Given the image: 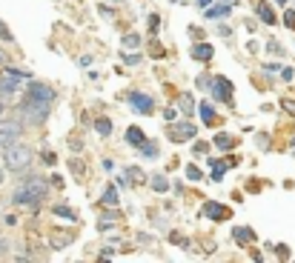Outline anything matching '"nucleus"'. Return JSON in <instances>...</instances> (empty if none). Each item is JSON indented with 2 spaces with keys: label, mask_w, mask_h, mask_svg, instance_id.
Listing matches in <instances>:
<instances>
[{
  "label": "nucleus",
  "mask_w": 295,
  "mask_h": 263,
  "mask_svg": "<svg viewBox=\"0 0 295 263\" xmlns=\"http://www.w3.org/2000/svg\"><path fill=\"white\" fill-rule=\"evenodd\" d=\"M158 26H161V17L152 15V17H149V29H152V32H158Z\"/></svg>",
  "instance_id": "c85d7f7f"
},
{
  "label": "nucleus",
  "mask_w": 295,
  "mask_h": 263,
  "mask_svg": "<svg viewBox=\"0 0 295 263\" xmlns=\"http://www.w3.org/2000/svg\"><path fill=\"white\" fill-rule=\"evenodd\" d=\"M189 54H192L195 60H201V63H206V60H212V46H209V43H198V46L189 49Z\"/></svg>",
  "instance_id": "f8f14e48"
},
{
  "label": "nucleus",
  "mask_w": 295,
  "mask_h": 263,
  "mask_svg": "<svg viewBox=\"0 0 295 263\" xmlns=\"http://www.w3.org/2000/svg\"><path fill=\"white\" fill-rule=\"evenodd\" d=\"M52 212L58 214V217H66V220H72V223L78 220V214H75V209H69V206H63V203H60V206H52Z\"/></svg>",
  "instance_id": "412c9836"
},
{
  "label": "nucleus",
  "mask_w": 295,
  "mask_h": 263,
  "mask_svg": "<svg viewBox=\"0 0 295 263\" xmlns=\"http://www.w3.org/2000/svg\"><path fill=\"white\" fill-rule=\"evenodd\" d=\"M3 163L9 172H20V169H26V166L32 163V149L23 146V143H9L6 152H3Z\"/></svg>",
  "instance_id": "f03ea898"
},
{
  "label": "nucleus",
  "mask_w": 295,
  "mask_h": 263,
  "mask_svg": "<svg viewBox=\"0 0 295 263\" xmlns=\"http://www.w3.org/2000/svg\"><path fill=\"white\" fill-rule=\"evenodd\" d=\"M255 12H258V17H261L264 23H269V26H272V23H275V12H272V9H269V6H266V3H258V6H255Z\"/></svg>",
  "instance_id": "a211bd4d"
},
{
  "label": "nucleus",
  "mask_w": 295,
  "mask_h": 263,
  "mask_svg": "<svg viewBox=\"0 0 295 263\" xmlns=\"http://www.w3.org/2000/svg\"><path fill=\"white\" fill-rule=\"evenodd\" d=\"M186 178L189 181H201V169L198 166H186Z\"/></svg>",
  "instance_id": "bb28decb"
},
{
  "label": "nucleus",
  "mask_w": 295,
  "mask_h": 263,
  "mask_svg": "<svg viewBox=\"0 0 295 263\" xmlns=\"http://www.w3.org/2000/svg\"><path fill=\"white\" fill-rule=\"evenodd\" d=\"M175 115H178V112H175V109H166V120H169V123H172V120H175Z\"/></svg>",
  "instance_id": "f704fd0d"
},
{
  "label": "nucleus",
  "mask_w": 295,
  "mask_h": 263,
  "mask_svg": "<svg viewBox=\"0 0 295 263\" xmlns=\"http://www.w3.org/2000/svg\"><path fill=\"white\" fill-rule=\"evenodd\" d=\"M281 75H284V80H293V78H295L293 69H281Z\"/></svg>",
  "instance_id": "72a5a7b5"
},
{
  "label": "nucleus",
  "mask_w": 295,
  "mask_h": 263,
  "mask_svg": "<svg viewBox=\"0 0 295 263\" xmlns=\"http://www.w3.org/2000/svg\"><path fill=\"white\" fill-rule=\"evenodd\" d=\"M275 252H278L281 261H287V258H290V249H287V246H275Z\"/></svg>",
  "instance_id": "c756f323"
},
{
  "label": "nucleus",
  "mask_w": 295,
  "mask_h": 263,
  "mask_svg": "<svg viewBox=\"0 0 295 263\" xmlns=\"http://www.w3.org/2000/svg\"><path fill=\"white\" fill-rule=\"evenodd\" d=\"M152 189H155V192H166V189H169V181H166L164 175H155V178H152Z\"/></svg>",
  "instance_id": "4be33fe9"
},
{
  "label": "nucleus",
  "mask_w": 295,
  "mask_h": 263,
  "mask_svg": "<svg viewBox=\"0 0 295 263\" xmlns=\"http://www.w3.org/2000/svg\"><path fill=\"white\" fill-rule=\"evenodd\" d=\"M209 3H212V0H198V6H201V9H209Z\"/></svg>",
  "instance_id": "c9c22d12"
},
{
  "label": "nucleus",
  "mask_w": 295,
  "mask_h": 263,
  "mask_svg": "<svg viewBox=\"0 0 295 263\" xmlns=\"http://www.w3.org/2000/svg\"><path fill=\"white\" fill-rule=\"evenodd\" d=\"M166 134H169L172 143H186V140H192L198 134V129L189 123V120H183V123H172V126L166 129Z\"/></svg>",
  "instance_id": "39448f33"
},
{
  "label": "nucleus",
  "mask_w": 295,
  "mask_h": 263,
  "mask_svg": "<svg viewBox=\"0 0 295 263\" xmlns=\"http://www.w3.org/2000/svg\"><path fill=\"white\" fill-rule=\"evenodd\" d=\"M232 237H235V243H241V246H246L252 237H255V232L249 229V226H238V229H232Z\"/></svg>",
  "instance_id": "ddd939ff"
},
{
  "label": "nucleus",
  "mask_w": 295,
  "mask_h": 263,
  "mask_svg": "<svg viewBox=\"0 0 295 263\" xmlns=\"http://www.w3.org/2000/svg\"><path fill=\"white\" fill-rule=\"evenodd\" d=\"M20 132H23V123H17V120H3V123H0V146H6V143H12L15 137H20Z\"/></svg>",
  "instance_id": "0eeeda50"
},
{
  "label": "nucleus",
  "mask_w": 295,
  "mask_h": 263,
  "mask_svg": "<svg viewBox=\"0 0 295 263\" xmlns=\"http://www.w3.org/2000/svg\"><path fill=\"white\" fill-rule=\"evenodd\" d=\"M0 63H6V54H3V52H0Z\"/></svg>",
  "instance_id": "e433bc0d"
},
{
  "label": "nucleus",
  "mask_w": 295,
  "mask_h": 263,
  "mask_svg": "<svg viewBox=\"0 0 295 263\" xmlns=\"http://www.w3.org/2000/svg\"><path fill=\"white\" fill-rule=\"evenodd\" d=\"M3 112H6V109H3V103H0V115H3Z\"/></svg>",
  "instance_id": "58836bf2"
},
{
  "label": "nucleus",
  "mask_w": 295,
  "mask_h": 263,
  "mask_svg": "<svg viewBox=\"0 0 295 263\" xmlns=\"http://www.w3.org/2000/svg\"><path fill=\"white\" fill-rule=\"evenodd\" d=\"M46 192H49V181H43V178H32V181H23L20 186H17V192L12 195V200H15L17 206H37L43 197H46Z\"/></svg>",
  "instance_id": "f257e3e1"
},
{
  "label": "nucleus",
  "mask_w": 295,
  "mask_h": 263,
  "mask_svg": "<svg viewBox=\"0 0 295 263\" xmlns=\"http://www.w3.org/2000/svg\"><path fill=\"white\" fill-rule=\"evenodd\" d=\"M126 140H129L132 146H144V143H147V134H144V132L138 129V126H129V129H126Z\"/></svg>",
  "instance_id": "4468645a"
},
{
  "label": "nucleus",
  "mask_w": 295,
  "mask_h": 263,
  "mask_svg": "<svg viewBox=\"0 0 295 263\" xmlns=\"http://www.w3.org/2000/svg\"><path fill=\"white\" fill-rule=\"evenodd\" d=\"M123 63L135 66V63H141V57H138V54H129V57H123Z\"/></svg>",
  "instance_id": "473e14b6"
},
{
  "label": "nucleus",
  "mask_w": 295,
  "mask_h": 263,
  "mask_svg": "<svg viewBox=\"0 0 295 263\" xmlns=\"http://www.w3.org/2000/svg\"><path fill=\"white\" fill-rule=\"evenodd\" d=\"M0 155H3V146H0Z\"/></svg>",
  "instance_id": "a19ab883"
},
{
  "label": "nucleus",
  "mask_w": 295,
  "mask_h": 263,
  "mask_svg": "<svg viewBox=\"0 0 295 263\" xmlns=\"http://www.w3.org/2000/svg\"><path fill=\"white\" fill-rule=\"evenodd\" d=\"M123 46H129V49L141 46V37H138V34H126V37H123Z\"/></svg>",
  "instance_id": "a878e982"
},
{
  "label": "nucleus",
  "mask_w": 295,
  "mask_h": 263,
  "mask_svg": "<svg viewBox=\"0 0 295 263\" xmlns=\"http://www.w3.org/2000/svg\"><path fill=\"white\" fill-rule=\"evenodd\" d=\"M204 214L212 217V220H227V217H230V209H224L221 203H212V200H209V203H204Z\"/></svg>",
  "instance_id": "9d476101"
},
{
  "label": "nucleus",
  "mask_w": 295,
  "mask_h": 263,
  "mask_svg": "<svg viewBox=\"0 0 295 263\" xmlns=\"http://www.w3.org/2000/svg\"><path fill=\"white\" fill-rule=\"evenodd\" d=\"M49 109H52V103L32 100V98H23V103H20V112H23V117H26L29 123H43V120L49 117Z\"/></svg>",
  "instance_id": "7ed1b4c3"
},
{
  "label": "nucleus",
  "mask_w": 295,
  "mask_h": 263,
  "mask_svg": "<svg viewBox=\"0 0 295 263\" xmlns=\"http://www.w3.org/2000/svg\"><path fill=\"white\" fill-rule=\"evenodd\" d=\"M115 217H118V212H109V214H103L98 220V229H109L112 223H115Z\"/></svg>",
  "instance_id": "b1692460"
},
{
  "label": "nucleus",
  "mask_w": 295,
  "mask_h": 263,
  "mask_svg": "<svg viewBox=\"0 0 295 263\" xmlns=\"http://www.w3.org/2000/svg\"><path fill=\"white\" fill-rule=\"evenodd\" d=\"M0 40H12V34H9V29L0 23Z\"/></svg>",
  "instance_id": "2f4dec72"
},
{
  "label": "nucleus",
  "mask_w": 295,
  "mask_h": 263,
  "mask_svg": "<svg viewBox=\"0 0 295 263\" xmlns=\"http://www.w3.org/2000/svg\"><path fill=\"white\" fill-rule=\"evenodd\" d=\"M198 112H201V120H204L206 126H212V123H215V109H212V103H209V100H204V103L198 106Z\"/></svg>",
  "instance_id": "2eb2a0df"
},
{
  "label": "nucleus",
  "mask_w": 295,
  "mask_h": 263,
  "mask_svg": "<svg viewBox=\"0 0 295 263\" xmlns=\"http://www.w3.org/2000/svg\"><path fill=\"white\" fill-rule=\"evenodd\" d=\"M29 80V72H20V69H6V75H0V95H15L17 83Z\"/></svg>",
  "instance_id": "20e7f679"
},
{
  "label": "nucleus",
  "mask_w": 295,
  "mask_h": 263,
  "mask_svg": "<svg viewBox=\"0 0 295 263\" xmlns=\"http://www.w3.org/2000/svg\"><path fill=\"white\" fill-rule=\"evenodd\" d=\"M43 163H49V166H55V163H58V158H55V152H46V158H43Z\"/></svg>",
  "instance_id": "7c9ffc66"
},
{
  "label": "nucleus",
  "mask_w": 295,
  "mask_h": 263,
  "mask_svg": "<svg viewBox=\"0 0 295 263\" xmlns=\"http://www.w3.org/2000/svg\"><path fill=\"white\" fill-rule=\"evenodd\" d=\"M26 98L43 100V103H55V92H52V86H46V83L32 80V83H29V92H26Z\"/></svg>",
  "instance_id": "423d86ee"
},
{
  "label": "nucleus",
  "mask_w": 295,
  "mask_h": 263,
  "mask_svg": "<svg viewBox=\"0 0 295 263\" xmlns=\"http://www.w3.org/2000/svg\"><path fill=\"white\" fill-rule=\"evenodd\" d=\"M212 98L224 100V103H232V83L227 78H212Z\"/></svg>",
  "instance_id": "1a4fd4ad"
},
{
  "label": "nucleus",
  "mask_w": 295,
  "mask_h": 263,
  "mask_svg": "<svg viewBox=\"0 0 295 263\" xmlns=\"http://www.w3.org/2000/svg\"><path fill=\"white\" fill-rule=\"evenodd\" d=\"M141 155L144 158H158V143H144L141 146Z\"/></svg>",
  "instance_id": "393cba45"
},
{
  "label": "nucleus",
  "mask_w": 295,
  "mask_h": 263,
  "mask_svg": "<svg viewBox=\"0 0 295 263\" xmlns=\"http://www.w3.org/2000/svg\"><path fill=\"white\" fill-rule=\"evenodd\" d=\"M129 103L138 115H152V109H155V100L149 98V95H141V92H132Z\"/></svg>",
  "instance_id": "6e6552de"
},
{
  "label": "nucleus",
  "mask_w": 295,
  "mask_h": 263,
  "mask_svg": "<svg viewBox=\"0 0 295 263\" xmlns=\"http://www.w3.org/2000/svg\"><path fill=\"white\" fill-rule=\"evenodd\" d=\"M0 183H3V172H0Z\"/></svg>",
  "instance_id": "ea45409f"
},
{
  "label": "nucleus",
  "mask_w": 295,
  "mask_h": 263,
  "mask_svg": "<svg viewBox=\"0 0 295 263\" xmlns=\"http://www.w3.org/2000/svg\"><path fill=\"white\" fill-rule=\"evenodd\" d=\"M284 26L295 29V12H287V15H284Z\"/></svg>",
  "instance_id": "cd10ccee"
},
{
  "label": "nucleus",
  "mask_w": 295,
  "mask_h": 263,
  "mask_svg": "<svg viewBox=\"0 0 295 263\" xmlns=\"http://www.w3.org/2000/svg\"><path fill=\"white\" fill-rule=\"evenodd\" d=\"M238 160H230V163H224V160H212L209 158V178H212L215 183H221V178H224V172H227V166H235Z\"/></svg>",
  "instance_id": "9b49d317"
},
{
  "label": "nucleus",
  "mask_w": 295,
  "mask_h": 263,
  "mask_svg": "<svg viewBox=\"0 0 295 263\" xmlns=\"http://www.w3.org/2000/svg\"><path fill=\"white\" fill-rule=\"evenodd\" d=\"M230 9H232V3H221V6H209V9H206V17H209V20H218V17H227V15H230Z\"/></svg>",
  "instance_id": "f3484780"
},
{
  "label": "nucleus",
  "mask_w": 295,
  "mask_h": 263,
  "mask_svg": "<svg viewBox=\"0 0 295 263\" xmlns=\"http://www.w3.org/2000/svg\"><path fill=\"white\" fill-rule=\"evenodd\" d=\"M275 3H278V6H284V3H287V0H275Z\"/></svg>",
  "instance_id": "4c0bfd02"
},
{
  "label": "nucleus",
  "mask_w": 295,
  "mask_h": 263,
  "mask_svg": "<svg viewBox=\"0 0 295 263\" xmlns=\"http://www.w3.org/2000/svg\"><path fill=\"white\" fill-rule=\"evenodd\" d=\"M95 129H98L100 137H109V134H112V120H109V117H98V120H95Z\"/></svg>",
  "instance_id": "aec40b11"
},
{
  "label": "nucleus",
  "mask_w": 295,
  "mask_h": 263,
  "mask_svg": "<svg viewBox=\"0 0 295 263\" xmlns=\"http://www.w3.org/2000/svg\"><path fill=\"white\" fill-rule=\"evenodd\" d=\"M235 143H238V137H232V134H227V132L215 134V146H218V149H232Z\"/></svg>",
  "instance_id": "6ab92c4d"
},
{
  "label": "nucleus",
  "mask_w": 295,
  "mask_h": 263,
  "mask_svg": "<svg viewBox=\"0 0 295 263\" xmlns=\"http://www.w3.org/2000/svg\"><path fill=\"white\" fill-rule=\"evenodd\" d=\"M180 109H183L186 115H192V109H195V100H192V95H180Z\"/></svg>",
  "instance_id": "5701e85b"
},
{
  "label": "nucleus",
  "mask_w": 295,
  "mask_h": 263,
  "mask_svg": "<svg viewBox=\"0 0 295 263\" xmlns=\"http://www.w3.org/2000/svg\"><path fill=\"white\" fill-rule=\"evenodd\" d=\"M100 206H118V189H115V183H109V186H106V192L100 195Z\"/></svg>",
  "instance_id": "dca6fc26"
}]
</instances>
